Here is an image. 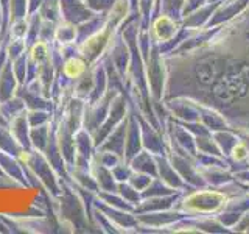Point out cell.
I'll use <instances>...</instances> for the list:
<instances>
[{
	"instance_id": "obj_10",
	"label": "cell",
	"mask_w": 249,
	"mask_h": 234,
	"mask_svg": "<svg viewBox=\"0 0 249 234\" xmlns=\"http://www.w3.org/2000/svg\"><path fill=\"white\" fill-rule=\"evenodd\" d=\"M0 150L5 153H10L16 156V158H19L20 152L23 150V147L11 135L8 125H3V123H0Z\"/></svg>"
},
{
	"instance_id": "obj_9",
	"label": "cell",
	"mask_w": 249,
	"mask_h": 234,
	"mask_svg": "<svg viewBox=\"0 0 249 234\" xmlns=\"http://www.w3.org/2000/svg\"><path fill=\"white\" fill-rule=\"evenodd\" d=\"M54 44H59V45L78 44L76 25L66 20H59L56 23V31H54Z\"/></svg>"
},
{
	"instance_id": "obj_21",
	"label": "cell",
	"mask_w": 249,
	"mask_h": 234,
	"mask_svg": "<svg viewBox=\"0 0 249 234\" xmlns=\"http://www.w3.org/2000/svg\"><path fill=\"white\" fill-rule=\"evenodd\" d=\"M44 0H28V14L36 13L39 8H41Z\"/></svg>"
},
{
	"instance_id": "obj_19",
	"label": "cell",
	"mask_w": 249,
	"mask_h": 234,
	"mask_svg": "<svg viewBox=\"0 0 249 234\" xmlns=\"http://www.w3.org/2000/svg\"><path fill=\"white\" fill-rule=\"evenodd\" d=\"M27 28H28L27 18H22V19H18L11 23H8V27H6L8 38H25Z\"/></svg>"
},
{
	"instance_id": "obj_11",
	"label": "cell",
	"mask_w": 249,
	"mask_h": 234,
	"mask_svg": "<svg viewBox=\"0 0 249 234\" xmlns=\"http://www.w3.org/2000/svg\"><path fill=\"white\" fill-rule=\"evenodd\" d=\"M23 111H27V106H25V101L19 96H13L11 98H8L0 103V114H2V117L6 122Z\"/></svg>"
},
{
	"instance_id": "obj_15",
	"label": "cell",
	"mask_w": 249,
	"mask_h": 234,
	"mask_svg": "<svg viewBox=\"0 0 249 234\" xmlns=\"http://www.w3.org/2000/svg\"><path fill=\"white\" fill-rule=\"evenodd\" d=\"M28 19V28H27V35H25V41L28 44V47L37 41L39 38V30H41V25H42V18L41 14H39L37 11L36 13H31L27 16Z\"/></svg>"
},
{
	"instance_id": "obj_20",
	"label": "cell",
	"mask_w": 249,
	"mask_h": 234,
	"mask_svg": "<svg viewBox=\"0 0 249 234\" xmlns=\"http://www.w3.org/2000/svg\"><path fill=\"white\" fill-rule=\"evenodd\" d=\"M54 31H56V23L50 20H42L41 30H39V38L37 41H44L53 44L54 42Z\"/></svg>"
},
{
	"instance_id": "obj_1",
	"label": "cell",
	"mask_w": 249,
	"mask_h": 234,
	"mask_svg": "<svg viewBox=\"0 0 249 234\" xmlns=\"http://www.w3.org/2000/svg\"><path fill=\"white\" fill-rule=\"evenodd\" d=\"M112 36H114V28L105 25L93 35L78 42V55L88 61L89 66L97 64L100 58L107 52L112 41Z\"/></svg>"
},
{
	"instance_id": "obj_4",
	"label": "cell",
	"mask_w": 249,
	"mask_h": 234,
	"mask_svg": "<svg viewBox=\"0 0 249 234\" xmlns=\"http://www.w3.org/2000/svg\"><path fill=\"white\" fill-rule=\"evenodd\" d=\"M8 128H10L14 139L18 140L23 148H31V142H30V128L31 127L28 123L27 111L14 116L13 119L8 120Z\"/></svg>"
},
{
	"instance_id": "obj_7",
	"label": "cell",
	"mask_w": 249,
	"mask_h": 234,
	"mask_svg": "<svg viewBox=\"0 0 249 234\" xmlns=\"http://www.w3.org/2000/svg\"><path fill=\"white\" fill-rule=\"evenodd\" d=\"M54 128V122H49V123H44V125H37V127H31L30 128V142H31V148L33 150H39V152H44L47 142L53 133Z\"/></svg>"
},
{
	"instance_id": "obj_2",
	"label": "cell",
	"mask_w": 249,
	"mask_h": 234,
	"mask_svg": "<svg viewBox=\"0 0 249 234\" xmlns=\"http://www.w3.org/2000/svg\"><path fill=\"white\" fill-rule=\"evenodd\" d=\"M3 220L14 225L16 228H20L22 231H28V233H49L52 231V223L49 222V218L42 214H36V215H30V214H23V215H13V214H3Z\"/></svg>"
},
{
	"instance_id": "obj_5",
	"label": "cell",
	"mask_w": 249,
	"mask_h": 234,
	"mask_svg": "<svg viewBox=\"0 0 249 234\" xmlns=\"http://www.w3.org/2000/svg\"><path fill=\"white\" fill-rule=\"evenodd\" d=\"M90 66L88 64V61L76 53V55H72V57H69L62 61L61 69H59V77L66 78L69 81H75L81 75H84L86 70Z\"/></svg>"
},
{
	"instance_id": "obj_3",
	"label": "cell",
	"mask_w": 249,
	"mask_h": 234,
	"mask_svg": "<svg viewBox=\"0 0 249 234\" xmlns=\"http://www.w3.org/2000/svg\"><path fill=\"white\" fill-rule=\"evenodd\" d=\"M59 6L61 20L70 22L73 25H80L95 14L86 5V0H59Z\"/></svg>"
},
{
	"instance_id": "obj_8",
	"label": "cell",
	"mask_w": 249,
	"mask_h": 234,
	"mask_svg": "<svg viewBox=\"0 0 249 234\" xmlns=\"http://www.w3.org/2000/svg\"><path fill=\"white\" fill-rule=\"evenodd\" d=\"M223 195L215 194V192H204V194H195L187 201V206L199 211H209L213 209L218 205H221Z\"/></svg>"
},
{
	"instance_id": "obj_17",
	"label": "cell",
	"mask_w": 249,
	"mask_h": 234,
	"mask_svg": "<svg viewBox=\"0 0 249 234\" xmlns=\"http://www.w3.org/2000/svg\"><path fill=\"white\" fill-rule=\"evenodd\" d=\"M11 67H13V72L16 75L20 84H25L27 83V70H28V53H23L20 55L19 58H16L11 61Z\"/></svg>"
},
{
	"instance_id": "obj_16",
	"label": "cell",
	"mask_w": 249,
	"mask_h": 234,
	"mask_svg": "<svg viewBox=\"0 0 249 234\" xmlns=\"http://www.w3.org/2000/svg\"><path fill=\"white\" fill-rule=\"evenodd\" d=\"M6 52H8V57H10V61L19 58L23 53H27L28 44L25 41V38H8Z\"/></svg>"
},
{
	"instance_id": "obj_12",
	"label": "cell",
	"mask_w": 249,
	"mask_h": 234,
	"mask_svg": "<svg viewBox=\"0 0 249 234\" xmlns=\"http://www.w3.org/2000/svg\"><path fill=\"white\" fill-rule=\"evenodd\" d=\"M28 59L31 62H35L36 66L42 64L44 61L50 58L52 53V44L44 42V41H36L28 47Z\"/></svg>"
},
{
	"instance_id": "obj_18",
	"label": "cell",
	"mask_w": 249,
	"mask_h": 234,
	"mask_svg": "<svg viewBox=\"0 0 249 234\" xmlns=\"http://www.w3.org/2000/svg\"><path fill=\"white\" fill-rule=\"evenodd\" d=\"M27 117L30 127H37V125L52 122L53 111H47V109H27Z\"/></svg>"
},
{
	"instance_id": "obj_22",
	"label": "cell",
	"mask_w": 249,
	"mask_h": 234,
	"mask_svg": "<svg viewBox=\"0 0 249 234\" xmlns=\"http://www.w3.org/2000/svg\"><path fill=\"white\" fill-rule=\"evenodd\" d=\"M245 155H246V153H245V148H243V147H237V148H235V158H237V159H243V158H245Z\"/></svg>"
},
{
	"instance_id": "obj_13",
	"label": "cell",
	"mask_w": 249,
	"mask_h": 234,
	"mask_svg": "<svg viewBox=\"0 0 249 234\" xmlns=\"http://www.w3.org/2000/svg\"><path fill=\"white\" fill-rule=\"evenodd\" d=\"M28 16V0H8L6 8V27L18 19Z\"/></svg>"
},
{
	"instance_id": "obj_14",
	"label": "cell",
	"mask_w": 249,
	"mask_h": 234,
	"mask_svg": "<svg viewBox=\"0 0 249 234\" xmlns=\"http://www.w3.org/2000/svg\"><path fill=\"white\" fill-rule=\"evenodd\" d=\"M37 13L41 14V18L44 20H50V22L58 23L61 20L59 0H44L41 8L37 10Z\"/></svg>"
},
{
	"instance_id": "obj_6",
	"label": "cell",
	"mask_w": 249,
	"mask_h": 234,
	"mask_svg": "<svg viewBox=\"0 0 249 234\" xmlns=\"http://www.w3.org/2000/svg\"><path fill=\"white\" fill-rule=\"evenodd\" d=\"M18 88H19V81L13 72L11 61H10L0 69V103L16 96Z\"/></svg>"
}]
</instances>
